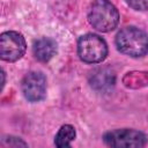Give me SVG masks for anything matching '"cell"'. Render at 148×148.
Listing matches in <instances>:
<instances>
[{
	"label": "cell",
	"instance_id": "cell-1",
	"mask_svg": "<svg viewBox=\"0 0 148 148\" xmlns=\"http://www.w3.org/2000/svg\"><path fill=\"white\" fill-rule=\"evenodd\" d=\"M114 45L127 57L142 58L148 54V34L135 25H126L117 32Z\"/></svg>",
	"mask_w": 148,
	"mask_h": 148
},
{
	"label": "cell",
	"instance_id": "cell-2",
	"mask_svg": "<svg viewBox=\"0 0 148 148\" xmlns=\"http://www.w3.org/2000/svg\"><path fill=\"white\" fill-rule=\"evenodd\" d=\"M87 18L95 30L99 32H110L118 27L120 15L112 2L98 0L90 3Z\"/></svg>",
	"mask_w": 148,
	"mask_h": 148
},
{
	"label": "cell",
	"instance_id": "cell-3",
	"mask_svg": "<svg viewBox=\"0 0 148 148\" xmlns=\"http://www.w3.org/2000/svg\"><path fill=\"white\" fill-rule=\"evenodd\" d=\"M76 49L80 60L89 65L103 62L109 53V47L105 39L92 32L80 36L77 39Z\"/></svg>",
	"mask_w": 148,
	"mask_h": 148
},
{
	"label": "cell",
	"instance_id": "cell-4",
	"mask_svg": "<svg viewBox=\"0 0 148 148\" xmlns=\"http://www.w3.org/2000/svg\"><path fill=\"white\" fill-rule=\"evenodd\" d=\"M102 141L106 148H145L148 138L136 128H114L105 132Z\"/></svg>",
	"mask_w": 148,
	"mask_h": 148
},
{
	"label": "cell",
	"instance_id": "cell-5",
	"mask_svg": "<svg viewBox=\"0 0 148 148\" xmlns=\"http://www.w3.org/2000/svg\"><path fill=\"white\" fill-rule=\"evenodd\" d=\"M27 51L24 36L15 30L3 31L0 35V58L7 62L20 60Z\"/></svg>",
	"mask_w": 148,
	"mask_h": 148
},
{
	"label": "cell",
	"instance_id": "cell-6",
	"mask_svg": "<svg viewBox=\"0 0 148 148\" xmlns=\"http://www.w3.org/2000/svg\"><path fill=\"white\" fill-rule=\"evenodd\" d=\"M23 97L30 103H38L45 99L47 91L46 76L40 71H30L21 80Z\"/></svg>",
	"mask_w": 148,
	"mask_h": 148
},
{
	"label": "cell",
	"instance_id": "cell-7",
	"mask_svg": "<svg viewBox=\"0 0 148 148\" xmlns=\"http://www.w3.org/2000/svg\"><path fill=\"white\" fill-rule=\"evenodd\" d=\"M116 79V73L110 66H99L89 74L88 82L95 91L106 94L114 88Z\"/></svg>",
	"mask_w": 148,
	"mask_h": 148
},
{
	"label": "cell",
	"instance_id": "cell-8",
	"mask_svg": "<svg viewBox=\"0 0 148 148\" xmlns=\"http://www.w3.org/2000/svg\"><path fill=\"white\" fill-rule=\"evenodd\" d=\"M58 44L51 37H40L32 44V54L39 62H49L57 53Z\"/></svg>",
	"mask_w": 148,
	"mask_h": 148
},
{
	"label": "cell",
	"instance_id": "cell-9",
	"mask_svg": "<svg viewBox=\"0 0 148 148\" xmlns=\"http://www.w3.org/2000/svg\"><path fill=\"white\" fill-rule=\"evenodd\" d=\"M121 83L125 88L138 90L148 87V69L146 71H130L121 77Z\"/></svg>",
	"mask_w": 148,
	"mask_h": 148
},
{
	"label": "cell",
	"instance_id": "cell-10",
	"mask_svg": "<svg viewBox=\"0 0 148 148\" xmlns=\"http://www.w3.org/2000/svg\"><path fill=\"white\" fill-rule=\"evenodd\" d=\"M76 138V130L71 124L61 125L54 135V147L56 148H72V142Z\"/></svg>",
	"mask_w": 148,
	"mask_h": 148
},
{
	"label": "cell",
	"instance_id": "cell-11",
	"mask_svg": "<svg viewBox=\"0 0 148 148\" xmlns=\"http://www.w3.org/2000/svg\"><path fill=\"white\" fill-rule=\"evenodd\" d=\"M1 145L3 148H29L28 143L22 138L10 135V134L2 135Z\"/></svg>",
	"mask_w": 148,
	"mask_h": 148
},
{
	"label": "cell",
	"instance_id": "cell-12",
	"mask_svg": "<svg viewBox=\"0 0 148 148\" xmlns=\"http://www.w3.org/2000/svg\"><path fill=\"white\" fill-rule=\"evenodd\" d=\"M128 7L138 12H146L148 10V1H126L125 2Z\"/></svg>",
	"mask_w": 148,
	"mask_h": 148
},
{
	"label": "cell",
	"instance_id": "cell-13",
	"mask_svg": "<svg viewBox=\"0 0 148 148\" xmlns=\"http://www.w3.org/2000/svg\"><path fill=\"white\" fill-rule=\"evenodd\" d=\"M1 77H2V81H1V90H3V87L6 84V72H5L3 68L1 69Z\"/></svg>",
	"mask_w": 148,
	"mask_h": 148
}]
</instances>
